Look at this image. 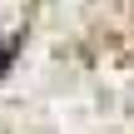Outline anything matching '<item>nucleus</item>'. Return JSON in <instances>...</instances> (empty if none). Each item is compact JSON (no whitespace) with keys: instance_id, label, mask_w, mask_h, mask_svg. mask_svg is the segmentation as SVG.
<instances>
[{"instance_id":"f257e3e1","label":"nucleus","mask_w":134,"mask_h":134,"mask_svg":"<svg viewBox=\"0 0 134 134\" xmlns=\"http://www.w3.org/2000/svg\"><path fill=\"white\" fill-rule=\"evenodd\" d=\"M0 65H5V55H0Z\"/></svg>"}]
</instances>
